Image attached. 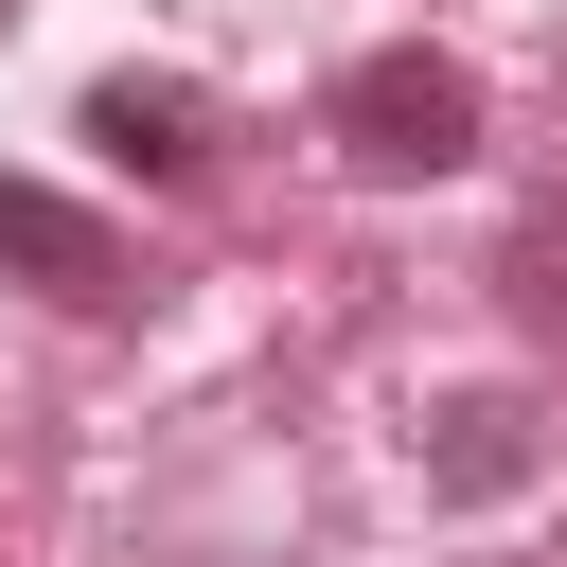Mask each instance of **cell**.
<instances>
[{
  "instance_id": "cell-1",
  "label": "cell",
  "mask_w": 567,
  "mask_h": 567,
  "mask_svg": "<svg viewBox=\"0 0 567 567\" xmlns=\"http://www.w3.org/2000/svg\"><path fill=\"white\" fill-rule=\"evenodd\" d=\"M319 124H337V159H354V177H461V159H478V71H461V53H425V35H390V53H354V71H337V106H319Z\"/></svg>"
},
{
  "instance_id": "cell-2",
  "label": "cell",
  "mask_w": 567,
  "mask_h": 567,
  "mask_svg": "<svg viewBox=\"0 0 567 567\" xmlns=\"http://www.w3.org/2000/svg\"><path fill=\"white\" fill-rule=\"evenodd\" d=\"M532 478H549V408H532V390L425 408V496H443V514H496V496H532Z\"/></svg>"
},
{
  "instance_id": "cell-3",
  "label": "cell",
  "mask_w": 567,
  "mask_h": 567,
  "mask_svg": "<svg viewBox=\"0 0 567 567\" xmlns=\"http://www.w3.org/2000/svg\"><path fill=\"white\" fill-rule=\"evenodd\" d=\"M0 266L53 284V301H89V319L124 301V230H106L89 195H53V177H0Z\"/></svg>"
},
{
  "instance_id": "cell-4",
  "label": "cell",
  "mask_w": 567,
  "mask_h": 567,
  "mask_svg": "<svg viewBox=\"0 0 567 567\" xmlns=\"http://www.w3.org/2000/svg\"><path fill=\"white\" fill-rule=\"evenodd\" d=\"M89 142H106V159H142V177H195V159H213L177 71H106V89H89Z\"/></svg>"
},
{
  "instance_id": "cell-5",
  "label": "cell",
  "mask_w": 567,
  "mask_h": 567,
  "mask_svg": "<svg viewBox=\"0 0 567 567\" xmlns=\"http://www.w3.org/2000/svg\"><path fill=\"white\" fill-rule=\"evenodd\" d=\"M514 301H532V319H567V195L514 230Z\"/></svg>"
}]
</instances>
